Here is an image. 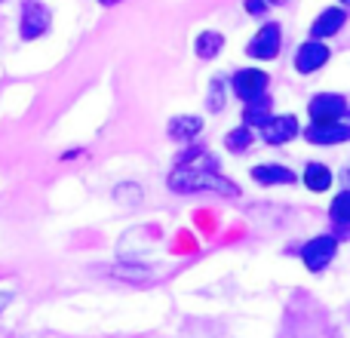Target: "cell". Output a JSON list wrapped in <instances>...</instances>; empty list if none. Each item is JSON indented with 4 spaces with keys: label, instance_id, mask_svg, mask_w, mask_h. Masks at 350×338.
<instances>
[{
    "label": "cell",
    "instance_id": "obj_1",
    "mask_svg": "<svg viewBox=\"0 0 350 338\" xmlns=\"http://www.w3.org/2000/svg\"><path fill=\"white\" fill-rule=\"evenodd\" d=\"M170 187L175 194H193V191H215L221 197H237L240 187L234 181H228L224 175L215 172V157L206 160L203 154V164H181L172 169L170 175Z\"/></svg>",
    "mask_w": 350,
    "mask_h": 338
},
{
    "label": "cell",
    "instance_id": "obj_7",
    "mask_svg": "<svg viewBox=\"0 0 350 338\" xmlns=\"http://www.w3.org/2000/svg\"><path fill=\"white\" fill-rule=\"evenodd\" d=\"M267 83H271V77H267L261 68H243V71L234 74V80H230V90H234L237 99H243V102H246V99L265 92Z\"/></svg>",
    "mask_w": 350,
    "mask_h": 338
},
{
    "label": "cell",
    "instance_id": "obj_3",
    "mask_svg": "<svg viewBox=\"0 0 350 338\" xmlns=\"http://www.w3.org/2000/svg\"><path fill=\"white\" fill-rule=\"evenodd\" d=\"M49 22H53V18H49V10L40 3V0H25L18 34H22V40H37L40 34H46Z\"/></svg>",
    "mask_w": 350,
    "mask_h": 338
},
{
    "label": "cell",
    "instance_id": "obj_17",
    "mask_svg": "<svg viewBox=\"0 0 350 338\" xmlns=\"http://www.w3.org/2000/svg\"><path fill=\"white\" fill-rule=\"evenodd\" d=\"M347 203H350V191H341L338 197L332 200V218L341 224V228H347L350 222V212H347Z\"/></svg>",
    "mask_w": 350,
    "mask_h": 338
},
{
    "label": "cell",
    "instance_id": "obj_20",
    "mask_svg": "<svg viewBox=\"0 0 350 338\" xmlns=\"http://www.w3.org/2000/svg\"><path fill=\"white\" fill-rule=\"evenodd\" d=\"M203 154H206V148L203 145H193V148H187V151L185 154H178V157H175V164H191V160H197V157H203Z\"/></svg>",
    "mask_w": 350,
    "mask_h": 338
},
{
    "label": "cell",
    "instance_id": "obj_5",
    "mask_svg": "<svg viewBox=\"0 0 350 338\" xmlns=\"http://www.w3.org/2000/svg\"><path fill=\"white\" fill-rule=\"evenodd\" d=\"M310 120L314 123H335V120H345L347 117V99L338 96V92H323L310 102L308 108Z\"/></svg>",
    "mask_w": 350,
    "mask_h": 338
},
{
    "label": "cell",
    "instance_id": "obj_4",
    "mask_svg": "<svg viewBox=\"0 0 350 338\" xmlns=\"http://www.w3.org/2000/svg\"><path fill=\"white\" fill-rule=\"evenodd\" d=\"M335 249H338V237L332 234H323V237H314L310 243H304L301 249V261L308 265V271H323L329 261L335 259Z\"/></svg>",
    "mask_w": 350,
    "mask_h": 338
},
{
    "label": "cell",
    "instance_id": "obj_14",
    "mask_svg": "<svg viewBox=\"0 0 350 338\" xmlns=\"http://www.w3.org/2000/svg\"><path fill=\"white\" fill-rule=\"evenodd\" d=\"M304 185L317 194L329 191V187H332V169L323 166V164H308L304 166Z\"/></svg>",
    "mask_w": 350,
    "mask_h": 338
},
{
    "label": "cell",
    "instance_id": "obj_22",
    "mask_svg": "<svg viewBox=\"0 0 350 338\" xmlns=\"http://www.w3.org/2000/svg\"><path fill=\"white\" fill-rule=\"evenodd\" d=\"M98 3H105V6H114V3H120V0H98Z\"/></svg>",
    "mask_w": 350,
    "mask_h": 338
},
{
    "label": "cell",
    "instance_id": "obj_10",
    "mask_svg": "<svg viewBox=\"0 0 350 338\" xmlns=\"http://www.w3.org/2000/svg\"><path fill=\"white\" fill-rule=\"evenodd\" d=\"M345 22H347V10H345V6L323 10L320 16H317L314 28H310V37H314V40H329V37H335L341 28H345Z\"/></svg>",
    "mask_w": 350,
    "mask_h": 338
},
{
    "label": "cell",
    "instance_id": "obj_8",
    "mask_svg": "<svg viewBox=\"0 0 350 338\" xmlns=\"http://www.w3.org/2000/svg\"><path fill=\"white\" fill-rule=\"evenodd\" d=\"M329 59H332V49L323 40H304L295 53V68L301 74H314V71H320Z\"/></svg>",
    "mask_w": 350,
    "mask_h": 338
},
{
    "label": "cell",
    "instance_id": "obj_19",
    "mask_svg": "<svg viewBox=\"0 0 350 338\" xmlns=\"http://www.w3.org/2000/svg\"><path fill=\"white\" fill-rule=\"evenodd\" d=\"M224 108V90L221 80H212V96H209V111H221Z\"/></svg>",
    "mask_w": 350,
    "mask_h": 338
},
{
    "label": "cell",
    "instance_id": "obj_2",
    "mask_svg": "<svg viewBox=\"0 0 350 338\" xmlns=\"http://www.w3.org/2000/svg\"><path fill=\"white\" fill-rule=\"evenodd\" d=\"M280 47H283V31H280L277 22H267L258 34L249 40L246 47V55L249 59H277L280 55Z\"/></svg>",
    "mask_w": 350,
    "mask_h": 338
},
{
    "label": "cell",
    "instance_id": "obj_23",
    "mask_svg": "<svg viewBox=\"0 0 350 338\" xmlns=\"http://www.w3.org/2000/svg\"><path fill=\"white\" fill-rule=\"evenodd\" d=\"M265 3H283V0H265Z\"/></svg>",
    "mask_w": 350,
    "mask_h": 338
},
{
    "label": "cell",
    "instance_id": "obj_18",
    "mask_svg": "<svg viewBox=\"0 0 350 338\" xmlns=\"http://www.w3.org/2000/svg\"><path fill=\"white\" fill-rule=\"evenodd\" d=\"M111 274H114V277H126V280H148L151 277L148 268H111Z\"/></svg>",
    "mask_w": 350,
    "mask_h": 338
},
{
    "label": "cell",
    "instance_id": "obj_11",
    "mask_svg": "<svg viewBox=\"0 0 350 338\" xmlns=\"http://www.w3.org/2000/svg\"><path fill=\"white\" fill-rule=\"evenodd\" d=\"M252 179L258 181V185H292L295 181V172H292L289 166H280V164H258L252 166Z\"/></svg>",
    "mask_w": 350,
    "mask_h": 338
},
{
    "label": "cell",
    "instance_id": "obj_24",
    "mask_svg": "<svg viewBox=\"0 0 350 338\" xmlns=\"http://www.w3.org/2000/svg\"><path fill=\"white\" fill-rule=\"evenodd\" d=\"M341 3H347V0H341Z\"/></svg>",
    "mask_w": 350,
    "mask_h": 338
},
{
    "label": "cell",
    "instance_id": "obj_16",
    "mask_svg": "<svg viewBox=\"0 0 350 338\" xmlns=\"http://www.w3.org/2000/svg\"><path fill=\"white\" fill-rule=\"evenodd\" d=\"M252 139L255 135H252V129L249 127H237V129H230V133L224 135V148H228L230 154H243L249 145H252Z\"/></svg>",
    "mask_w": 350,
    "mask_h": 338
},
{
    "label": "cell",
    "instance_id": "obj_9",
    "mask_svg": "<svg viewBox=\"0 0 350 338\" xmlns=\"http://www.w3.org/2000/svg\"><path fill=\"white\" fill-rule=\"evenodd\" d=\"M304 139L310 145H341L350 139V127L347 120H335V123H310L304 129Z\"/></svg>",
    "mask_w": 350,
    "mask_h": 338
},
{
    "label": "cell",
    "instance_id": "obj_21",
    "mask_svg": "<svg viewBox=\"0 0 350 338\" xmlns=\"http://www.w3.org/2000/svg\"><path fill=\"white\" fill-rule=\"evenodd\" d=\"M243 6H246L249 16H265V12H267V3H265V0H246Z\"/></svg>",
    "mask_w": 350,
    "mask_h": 338
},
{
    "label": "cell",
    "instance_id": "obj_6",
    "mask_svg": "<svg viewBox=\"0 0 350 338\" xmlns=\"http://www.w3.org/2000/svg\"><path fill=\"white\" fill-rule=\"evenodd\" d=\"M261 139L267 142V145H286V142H292L298 135V120L292 114H277V117H267L265 123H261Z\"/></svg>",
    "mask_w": 350,
    "mask_h": 338
},
{
    "label": "cell",
    "instance_id": "obj_13",
    "mask_svg": "<svg viewBox=\"0 0 350 338\" xmlns=\"http://www.w3.org/2000/svg\"><path fill=\"white\" fill-rule=\"evenodd\" d=\"M200 129H203V117L181 114V117H172L166 133H170V139H175V142H191L200 135Z\"/></svg>",
    "mask_w": 350,
    "mask_h": 338
},
{
    "label": "cell",
    "instance_id": "obj_15",
    "mask_svg": "<svg viewBox=\"0 0 350 338\" xmlns=\"http://www.w3.org/2000/svg\"><path fill=\"white\" fill-rule=\"evenodd\" d=\"M221 47H224V37L218 34V31H203V34L197 37V55L200 59H215L218 53H221Z\"/></svg>",
    "mask_w": 350,
    "mask_h": 338
},
{
    "label": "cell",
    "instance_id": "obj_12",
    "mask_svg": "<svg viewBox=\"0 0 350 338\" xmlns=\"http://www.w3.org/2000/svg\"><path fill=\"white\" fill-rule=\"evenodd\" d=\"M271 117V96L258 92V96L246 99V108H243V127H261V123Z\"/></svg>",
    "mask_w": 350,
    "mask_h": 338
}]
</instances>
